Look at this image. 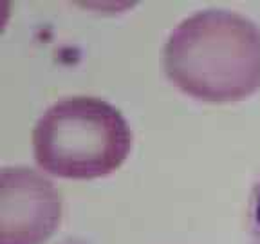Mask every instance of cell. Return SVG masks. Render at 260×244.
Listing matches in <instances>:
<instances>
[{"mask_svg":"<svg viewBox=\"0 0 260 244\" xmlns=\"http://www.w3.org/2000/svg\"><path fill=\"white\" fill-rule=\"evenodd\" d=\"M162 69L193 100L242 102L260 89V27L230 9L197 11L168 35Z\"/></svg>","mask_w":260,"mask_h":244,"instance_id":"1","label":"cell"},{"mask_svg":"<svg viewBox=\"0 0 260 244\" xmlns=\"http://www.w3.org/2000/svg\"><path fill=\"white\" fill-rule=\"evenodd\" d=\"M132 129L105 100L69 96L53 103L32 130L38 167L63 179H96L118 170L132 150Z\"/></svg>","mask_w":260,"mask_h":244,"instance_id":"2","label":"cell"},{"mask_svg":"<svg viewBox=\"0 0 260 244\" xmlns=\"http://www.w3.org/2000/svg\"><path fill=\"white\" fill-rule=\"evenodd\" d=\"M246 230H248L249 244H260V174L255 179L251 194H249Z\"/></svg>","mask_w":260,"mask_h":244,"instance_id":"4","label":"cell"},{"mask_svg":"<svg viewBox=\"0 0 260 244\" xmlns=\"http://www.w3.org/2000/svg\"><path fill=\"white\" fill-rule=\"evenodd\" d=\"M61 194L35 168L0 172V244H45L61 223Z\"/></svg>","mask_w":260,"mask_h":244,"instance_id":"3","label":"cell"}]
</instances>
